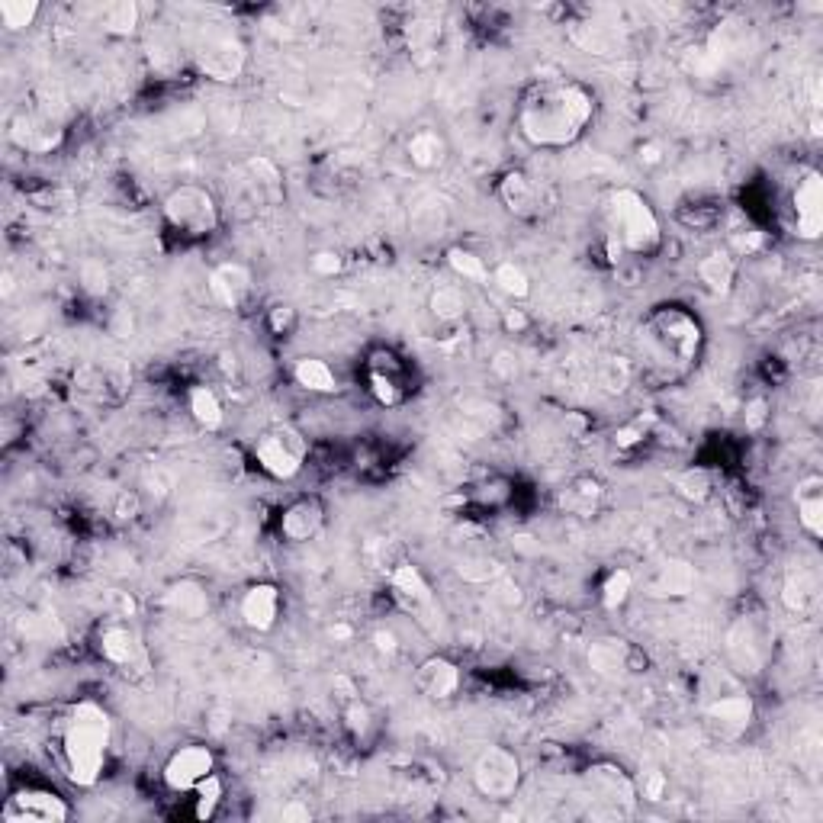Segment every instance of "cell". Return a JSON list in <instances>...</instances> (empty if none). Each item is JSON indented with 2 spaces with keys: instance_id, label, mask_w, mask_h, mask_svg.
Returning <instances> with one entry per match:
<instances>
[{
  "instance_id": "603a6c76",
  "label": "cell",
  "mask_w": 823,
  "mask_h": 823,
  "mask_svg": "<svg viewBox=\"0 0 823 823\" xmlns=\"http://www.w3.org/2000/svg\"><path fill=\"white\" fill-rule=\"evenodd\" d=\"M795 502H798L801 528L811 537H820L823 534V480L820 476H804L795 489Z\"/></svg>"
},
{
  "instance_id": "8fae6325",
  "label": "cell",
  "mask_w": 823,
  "mask_h": 823,
  "mask_svg": "<svg viewBox=\"0 0 823 823\" xmlns=\"http://www.w3.org/2000/svg\"><path fill=\"white\" fill-rule=\"evenodd\" d=\"M791 209H795L798 238L817 242L823 232V177L817 171H804L801 181L791 193Z\"/></svg>"
},
{
  "instance_id": "f5cc1de1",
  "label": "cell",
  "mask_w": 823,
  "mask_h": 823,
  "mask_svg": "<svg viewBox=\"0 0 823 823\" xmlns=\"http://www.w3.org/2000/svg\"><path fill=\"white\" fill-rule=\"evenodd\" d=\"M637 158H640V164H650V168H653V164L663 161V148L656 145V142H647V145L637 148Z\"/></svg>"
},
{
  "instance_id": "30bf717a",
  "label": "cell",
  "mask_w": 823,
  "mask_h": 823,
  "mask_svg": "<svg viewBox=\"0 0 823 823\" xmlns=\"http://www.w3.org/2000/svg\"><path fill=\"white\" fill-rule=\"evenodd\" d=\"M753 698L750 695H721L705 711V727L717 740H740L753 724Z\"/></svg>"
},
{
  "instance_id": "cb8c5ba5",
  "label": "cell",
  "mask_w": 823,
  "mask_h": 823,
  "mask_svg": "<svg viewBox=\"0 0 823 823\" xmlns=\"http://www.w3.org/2000/svg\"><path fill=\"white\" fill-rule=\"evenodd\" d=\"M370 389L383 406H396L406 396L402 389V377H399V364L393 354H377L370 361Z\"/></svg>"
},
{
  "instance_id": "5b68a950",
  "label": "cell",
  "mask_w": 823,
  "mask_h": 823,
  "mask_svg": "<svg viewBox=\"0 0 823 823\" xmlns=\"http://www.w3.org/2000/svg\"><path fill=\"white\" fill-rule=\"evenodd\" d=\"M164 216H168V222L177 232L193 238L213 235L219 229V206L213 200V193L197 184H184L171 190L168 200H164Z\"/></svg>"
},
{
  "instance_id": "4316f807",
  "label": "cell",
  "mask_w": 823,
  "mask_h": 823,
  "mask_svg": "<svg viewBox=\"0 0 823 823\" xmlns=\"http://www.w3.org/2000/svg\"><path fill=\"white\" fill-rule=\"evenodd\" d=\"M695 566L685 560H666L660 570H656L650 589L653 595H666V598H682L695 589Z\"/></svg>"
},
{
  "instance_id": "484cf974",
  "label": "cell",
  "mask_w": 823,
  "mask_h": 823,
  "mask_svg": "<svg viewBox=\"0 0 823 823\" xmlns=\"http://www.w3.org/2000/svg\"><path fill=\"white\" fill-rule=\"evenodd\" d=\"M406 155L418 171H435L447 158V142L441 132L435 129H418L412 132V139L406 142Z\"/></svg>"
},
{
  "instance_id": "db71d44e",
  "label": "cell",
  "mask_w": 823,
  "mask_h": 823,
  "mask_svg": "<svg viewBox=\"0 0 823 823\" xmlns=\"http://www.w3.org/2000/svg\"><path fill=\"white\" fill-rule=\"evenodd\" d=\"M762 422H766V402H762V399H753L750 406H746V425H750V428H759Z\"/></svg>"
},
{
  "instance_id": "7402d4cb",
  "label": "cell",
  "mask_w": 823,
  "mask_h": 823,
  "mask_svg": "<svg viewBox=\"0 0 823 823\" xmlns=\"http://www.w3.org/2000/svg\"><path fill=\"white\" fill-rule=\"evenodd\" d=\"M631 647L624 640H595L589 647V666L598 672V676L608 679H621L631 672Z\"/></svg>"
},
{
  "instance_id": "d4e9b609",
  "label": "cell",
  "mask_w": 823,
  "mask_h": 823,
  "mask_svg": "<svg viewBox=\"0 0 823 823\" xmlns=\"http://www.w3.org/2000/svg\"><path fill=\"white\" fill-rule=\"evenodd\" d=\"M164 605H168L177 618H187V621H197L209 611V595L200 582L193 579H181L174 582V586L164 592Z\"/></svg>"
},
{
  "instance_id": "7c38bea8",
  "label": "cell",
  "mask_w": 823,
  "mask_h": 823,
  "mask_svg": "<svg viewBox=\"0 0 823 823\" xmlns=\"http://www.w3.org/2000/svg\"><path fill=\"white\" fill-rule=\"evenodd\" d=\"M197 62H200V71L206 74V78L235 81L245 68V49H242V42H238L235 36H229V33L206 36V42L197 52Z\"/></svg>"
},
{
  "instance_id": "7bdbcfd3",
  "label": "cell",
  "mask_w": 823,
  "mask_h": 823,
  "mask_svg": "<svg viewBox=\"0 0 823 823\" xmlns=\"http://www.w3.org/2000/svg\"><path fill=\"white\" fill-rule=\"evenodd\" d=\"M676 489L682 492L685 499L701 502V499L711 496V476L705 470H688V473H682L679 480H676Z\"/></svg>"
},
{
  "instance_id": "d6a6232c",
  "label": "cell",
  "mask_w": 823,
  "mask_h": 823,
  "mask_svg": "<svg viewBox=\"0 0 823 823\" xmlns=\"http://www.w3.org/2000/svg\"><path fill=\"white\" fill-rule=\"evenodd\" d=\"M489 277H492V283H496V287H499L505 296H512V299H528V296H531V277H528V271H525L521 264L505 261V264H499Z\"/></svg>"
},
{
  "instance_id": "ba28073f",
  "label": "cell",
  "mask_w": 823,
  "mask_h": 823,
  "mask_svg": "<svg viewBox=\"0 0 823 823\" xmlns=\"http://www.w3.org/2000/svg\"><path fill=\"white\" fill-rule=\"evenodd\" d=\"M589 791L595 798L592 817H621L631 811L634 804V782L615 766H595L586 772Z\"/></svg>"
},
{
  "instance_id": "2e32d148",
  "label": "cell",
  "mask_w": 823,
  "mask_h": 823,
  "mask_svg": "<svg viewBox=\"0 0 823 823\" xmlns=\"http://www.w3.org/2000/svg\"><path fill=\"white\" fill-rule=\"evenodd\" d=\"M280 608H283L280 589L271 586V582H258V586H251L242 595V602H238V615H242L245 627H251V631L267 634V631H274L277 627Z\"/></svg>"
},
{
  "instance_id": "f907efd6",
  "label": "cell",
  "mask_w": 823,
  "mask_h": 823,
  "mask_svg": "<svg viewBox=\"0 0 823 823\" xmlns=\"http://www.w3.org/2000/svg\"><path fill=\"white\" fill-rule=\"evenodd\" d=\"M643 438H647V425H643V418H640V422H634V425L618 428L615 444H618V447H634V444H640Z\"/></svg>"
},
{
  "instance_id": "ab89813d",
  "label": "cell",
  "mask_w": 823,
  "mask_h": 823,
  "mask_svg": "<svg viewBox=\"0 0 823 823\" xmlns=\"http://www.w3.org/2000/svg\"><path fill=\"white\" fill-rule=\"evenodd\" d=\"M78 280H81L84 293H91V296H103L110 290V271L103 267V261H94V258L78 267Z\"/></svg>"
},
{
  "instance_id": "e0dca14e",
  "label": "cell",
  "mask_w": 823,
  "mask_h": 823,
  "mask_svg": "<svg viewBox=\"0 0 823 823\" xmlns=\"http://www.w3.org/2000/svg\"><path fill=\"white\" fill-rule=\"evenodd\" d=\"M325 528V508L316 499H299L283 508L280 515V534L293 544H306L312 537H319Z\"/></svg>"
},
{
  "instance_id": "8992f818",
  "label": "cell",
  "mask_w": 823,
  "mask_h": 823,
  "mask_svg": "<svg viewBox=\"0 0 823 823\" xmlns=\"http://www.w3.org/2000/svg\"><path fill=\"white\" fill-rule=\"evenodd\" d=\"M306 451H309L306 438L299 435L296 428L274 425L254 444V460H258V467L267 476H274V480H293V476L303 470Z\"/></svg>"
},
{
  "instance_id": "6f0895ef",
  "label": "cell",
  "mask_w": 823,
  "mask_h": 823,
  "mask_svg": "<svg viewBox=\"0 0 823 823\" xmlns=\"http://www.w3.org/2000/svg\"><path fill=\"white\" fill-rule=\"evenodd\" d=\"M492 370L502 373V377H515V373H518V364L512 361V354H499V357H496V364H492Z\"/></svg>"
},
{
  "instance_id": "680465c9",
  "label": "cell",
  "mask_w": 823,
  "mask_h": 823,
  "mask_svg": "<svg viewBox=\"0 0 823 823\" xmlns=\"http://www.w3.org/2000/svg\"><path fill=\"white\" fill-rule=\"evenodd\" d=\"M733 245H737L740 251H746V254H750V251H756V248L762 245V238H759V232H746V235H740V238H737V242H733Z\"/></svg>"
},
{
  "instance_id": "44dd1931",
  "label": "cell",
  "mask_w": 823,
  "mask_h": 823,
  "mask_svg": "<svg viewBox=\"0 0 823 823\" xmlns=\"http://www.w3.org/2000/svg\"><path fill=\"white\" fill-rule=\"evenodd\" d=\"M499 200L512 216L531 219L541 213V197H537V187L528 181L521 171H508L499 181Z\"/></svg>"
},
{
  "instance_id": "ee69618b",
  "label": "cell",
  "mask_w": 823,
  "mask_h": 823,
  "mask_svg": "<svg viewBox=\"0 0 823 823\" xmlns=\"http://www.w3.org/2000/svg\"><path fill=\"white\" fill-rule=\"evenodd\" d=\"M457 573L463 579H470V582H492V579H499L502 576V566L496 563H489V560H463L457 566Z\"/></svg>"
},
{
  "instance_id": "4dcf8cb0",
  "label": "cell",
  "mask_w": 823,
  "mask_h": 823,
  "mask_svg": "<svg viewBox=\"0 0 823 823\" xmlns=\"http://www.w3.org/2000/svg\"><path fill=\"white\" fill-rule=\"evenodd\" d=\"M190 415H193V422H197L200 428L206 431H219L222 422H226V412H222V402L219 396L213 393L209 386H193L190 389Z\"/></svg>"
},
{
  "instance_id": "3957f363",
  "label": "cell",
  "mask_w": 823,
  "mask_h": 823,
  "mask_svg": "<svg viewBox=\"0 0 823 823\" xmlns=\"http://www.w3.org/2000/svg\"><path fill=\"white\" fill-rule=\"evenodd\" d=\"M608 219H611V235L618 238L624 251L634 254H653L663 242L660 219H656L653 206L640 197L637 190H615L608 200Z\"/></svg>"
},
{
  "instance_id": "d6986e66",
  "label": "cell",
  "mask_w": 823,
  "mask_h": 823,
  "mask_svg": "<svg viewBox=\"0 0 823 823\" xmlns=\"http://www.w3.org/2000/svg\"><path fill=\"white\" fill-rule=\"evenodd\" d=\"M415 688L431 701H447L451 695H457L460 688V669L457 663L444 660V656H431L415 672Z\"/></svg>"
},
{
  "instance_id": "ac0fdd59",
  "label": "cell",
  "mask_w": 823,
  "mask_h": 823,
  "mask_svg": "<svg viewBox=\"0 0 823 823\" xmlns=\"http://www.w3.org/2000/svg\"><path fill=\"white\" fill-rule=\"evenodd\" d=\"M206 287H209V296H213L219 306L238 309L251 293V274L245 271L242 264H219V267L209 271Z\"/></svg>"
},
{
  "instance_id": "9a60e30c",
  "label": "cell",
  "mask_w": 823,
  "mask_h": 823,
  "mask_svg": "<svg viewBox=\"0 0 823 823\" xmlns=\"http://www.w3.org/2000/svg\"><path fill=\"white\" fill-rule=\"evenodd\" d=\"M100 656L107 663L119 666L123 672H145L148 669V653L139 634L126 624H110L107 631L100 634Z\"/></svg>"
},
{
  "instance_id": "bcb514c9",
  "label": "cell",
  "mask_w": 823,
  "mask_h": 823,
  "mask_svg": "<svg viewBox=\"0 0 823 823\" xmlns=\"http://www.w3.org/2000/svg\"><path fill=\"white\" fill-rule=\"evenodd\" d=\"M20 631H23L29 640H42V637H52V634H55V621L49 624V618H42V615H23Z\"/></svg>"
},
{
  "instance_id": "11a10c76",
  "label": "cell",
  "mask_w": 823,
  "mask_h": 823,
  "mask_svg": "<svg viewBox=\"0 0 823 823\" xmlns=\"http://www.w3.org/2000/svg\"><path fill=\"white\" fill-rule=\"evenodd\" d=\"M280 820H312V811L306 804H299V801H293V804H287L280 811Z\"/></svg>"
},
{
  "instance_id": "c3c4849f",
  "label": "cell",
  "mask_w": 823,
  "mask_h": 823,
  "mask_svg": "<svg viewBox=\"0 0 823 823\" xmlns=\"http://www.w3.org/2000/svg\"><path fill=\"white\" fill-rule=\"evenodd\" d=\"M666 785H669L666 775L656 772V769L643 772V778H640V791H643V798H647V801H660L666 795Z\"/></svg>"
},
{
  "instance_id": "f1b7e54d",
  "label": "cell",
  "mask_w": 823,
  "mask_h": 823,
  "mask_svg": "<svg viewBox=\"0 0 823 823\" xmlns=\"http://www.w3.org/2000/svg\"><path fill=\"white\" fill-rule=\"evenodd\" d=\"M293 380H296V386H303L306 393H335L338 389L335 370L325 361H319V357H303V361H296Z\"/></svg>"
},
{
  "instance_id": "1f68e13d",
  "label": "cell",
  "mask_w": 823,
  "mask_h": 823,
  "mask_svg": "<svg viewBox=\"0 0 823 823\" xmlns=\"http://www.w3.org/2000/svg\"><path fill=\"white\" fill-rule=\"evenodd\" d=\"M100 23L113 36H132L136 33V26H139V7L132 4V0H116V4L103 7Z\"/></svg>"
},
{
  "instance_id": "e575fe53",
  "label": "cell",
  "mask_w": 823,
  "mask_h": 823,
  "mask_svg": "<svg viewBox=\"0 0 823 823\" xmlns=\"http://www.w3.org/2000/svg\"><path fill=\"white\" fill-rule=\"evenodd\" d=\"M248 174L254 177V187H258V197L277 203L283 197V181H280V171L274 168L271 161L264 158H254L248 161Z\"/></svg>"
},
{
  "instance_id": "60d3db41",
  "label": "cell",
  "mask_w": 823,
  "mask_h": 823,
  "mask_svg": "<svg viewBox=\"0 0 823 823\" xmlns=\"http://www.w3.org/2000/svg\"><path fill=\"white\" fill-rule=\"evenodd\" d=\"M219 801H222V782H219V775L213 772L209 778H203V782L197 785V814L200 820H209L216 814V807H219Z\"/></svg>"
},
{
  "instance_id": "74e56055",
  "label": "cell",
  "mask_w": 823,
  "mask_h": 823,
  "mask_svg": "<svg viewBox=\"0 0 823 823\" xmlns=\"http://www.w3.org/2000/svg\"><path fill=\"white\" fill-rule=\"evenodd\" d=\"M631 589H634L631 570H611L608 579L602 582V605L608 611H618L627 602V598H631Z\"/></svg>"
},
{
  "instance_id": "52a82bcc",
  "label": "cell",
  "mask_w": 823,
  "mask_h": 823,
  "mask_svg": "<svg viewBox=\"0 0 823 823\" xmlns=\"http://www.w3.org/2000/svg\"><path fill=\"white\" fill-rule=\"evenodd\" d=\"M473 785L489 801L512 798L518 791V785H521L518 756L512 750H505V746H489V750L476 759V766H473Z\"/></svg>"
},
{
  "instance_id": "277c9868",
  "label": "cell",
  "mask_w": 823,
  "mask_h": 823,
  "mask_svg": "<svg viewBox=\"0 0 823 823\" xmlns=\"http://www.w3.org/2000/svg\"><path fill=\"white\" fill-rule=\"evenodd\" d=\"M647 341L666 361L688 364L701 348V325L682 309H660L647 322Z\"/></svg>"
},
{
  "instance_id": "b9f144b4",
  "label": "cell",
  "mask_w": 823,
  "mask_h": 823,
  "mask_svg": "<svg viewBox=\"0 0 823 823\" xmlns=\"http://www.w3.org/2000/svg\"><path fill=\"white\" fill-rule=\"evenodd\" d=\"M438 36H441V26L431 23V20H415L406 29V39H409V49L412 52H431V46L438 42Z\"/></svg>"
},
{
  "instance_id": "836d02e7",
  "label": "cell",
  "mask_w": 823,
  "mask_h": 823,
  "mask_svg": "<svg viewBox=\"0 0 823 823\" xmlns=\"http://www.w3.org/2000/svg\"><path fill=\"white\" fill-rule=\"evenodd\" d=\"M447 264H451V271L463 280H473V283H489V267L480 254H473L467 248H451L447 251Z\"/></svg>"
},
{
  "instance_id": "f6af8a7d",
  "label": "cell",
  "mask_w": 823,
  "mask_h": 823,
  "mask_svg": "<svg viewBox=\"0 0 823 823\" xmlns=\"http://www.w3.org/2000/svg\"><path fill=\"white\" fill-rule=\"evenodd\" d=\"M627 380H631V370H627V364L621 361V357H608V361L602 364V383L611 389V393H621V389L627 386Z\"/></svg>"
},
{
  "instance_id": "8d00e7d4",
  "label": "cell",
  "mask_w": 823,
  "mask_h": 823,
  "mask_svg": "<svg viewBox=\"0 0 823 823\" xmlns=\"http://www.w3.org/2000/svg\"><path fill=\"white\" fill-rule=\"evenodd\" d=\"M36 17H39L36 0H4V4H0V23H4L10 33L33 26Z\"/></svg>"
},
{
  "instance_id": "91938a15",
  "label": "cell",
  "mask_w": 823,
  "mask_h": 823,
  "mask_svg": "<svg viewBox=\"0 0 823 823\" xmlns=\"http://www.w3.org/2000/svg\"><path fill=\"white\" fill-rule=\"evenodd\" d=\"M373 640H377V650H383V653H393L396 650V637L389 634V631H380Z\"/></svg>"
},
{
  "instance_id": "816d5d0a",
  "label": "cell",
  "mask_w": 823,
  "mask_h": 823,
  "mask_svg": "<svg viewBox=\"0 0 823 823\" xmlns=\"http://www.w3.org/2000/svg\"><path fill=\"white\" fill-rule=\"evenodd\" d=\"M293 322H296V316H293V309H290V306H277V309L271 312V328H274V335L290 332Z\"/></svg>"
},
{
  "instance_id": "d590c367",
  "label": "cell",
  "mask_w": 823,
  "mask_h": 823,
  "mask_svg": "<svg viewBox=\"0 0 823 823\" xmlns=\"http://www.w3.org/2000/svg\"><path fill=\"white\" fill-rule=\"evenodd\" d=\"M814 598H817V582L811 576H798V573H791L785 579V589H782V602L788 611H807L814 605Z\"/></svg>"
},
{
  "instance_id": "f546056e",
  "label": "cell",
  "mask_w": 823,
  "mask_h": 823,
  "mask_svg": "<svg viewBox=\"0 0 823 823\" xmlns=\"http://www.w3.org/2000/svg\"><path fill=\"white\" fill-rule=\"evenodd\" d=\"M428 309L438 322L454 325L467 316V293H463L457 283H441V287H435V293H431Z\"/></svg>"
},
{
  "instance_id": "9f6ffc18",
  "label": "cell",
  "mask_w": 823,
  "mask_h": 823,
  "mask_svg": "<svg viewBox=\"0 0 823 823\" xmlns=\"http://www.w3.org/2000/svg\"><path fill=\"white\" fill-rule=\"evenodd\" d=\"M505 328H508V332H525V328H528V316L521 309H508L505 312Z\"/></svg>"
},
{
  "instance_id": "7a4b0ae2",
  "label": "cell",
  "mask_w": 823,
  "mask_h": 823,
  "mask_svg": "<svg viewBox=\"0 0 823 823\" xmlns=\"http://www.w3.org/2000/svg\"><path fill=\"white\" fill-rule=\"evenodd\" d=\"M110 740H113V721L97 701H81V705L71 708L65 733H62V753H65L68 778L74 785L91 788L100 782L103 766H107Z\"/></svg>"
},
{
  "instance_id": "7dc6e473",
  "label": "cell",
  "mask_w": 823,
  "mask_h": 823,
  "mask_svg": "<svg viewBox=\"0 0 823 823\" xmlns=\"http://www.w3.org/2000/svg\"><path fill=\"white\" fill-rule=\"evenodd\" d=\"M492 598H499V602H505L508 608H512V605L521 602V586L515 579L499 576V579H492Z\"/></svg>"
},
{
  "instance_id": "83f0119b",
  "label": "cell",
  "mask_w": 823,
  "mask_h": 823,
  "mask_svg": "<svg viewBox=\"0 0 823 823\" xmlns=\"http://www.w3.org/2000/svg\"><path fill=\"white\" fill-rule=\"evenodd\" d=\"M698 277L711 293H727L733 277H737V261H733L730 251H711L708 258H701Z\"/></svg>"
},
{
  "instance_id": "ffe728a7",
  "label": "cell",
  "mask_w": 823,
  "mask_h": 823,
  "mask_svg": "<svg viewBox=\"0 0 823 823\" xmlns=\"http://www.w3.org/2000/svg\"><path fill=\"white\" fill-rule=\"evenodd\" d=\"M389 586H393V595L396 602L406 608V611H422L431 605V586L428 579L422 576V570L412 563H399L393 573H389Z\"/></svg>"
},
{
  "instance_id": "f35d334b",
  "label": "cell",
  "mask_w": 823,
  "mask_h": 823,
  "mask_svg": "<svg viewBox=\"0 0 823 823\" xmlns=\"http://www.w3.org/2000/svg\"><path fill=\"white\" fill-rule=\"evenodd\" d=\"M344 727H348V733L357 740V743H367L370 740V733H373V711L364 705L361 698H351L348 701V708H344Z\"/></svg>"
},
{
  "instance_id": "681fc988",
  "label": "cell",
  "mask_w": 823,
  "mask_h": 823,
  "mask_svg": "<svg viewBox=\"0 0 823 823\" xmlns=\"http://www.w3.org/2000/svg\"><path fill=\"white\" fill-rule=\"evenodd\" d=\"M341 267H344V261H341V254H338V251H319L316 258H312V271L322 274V277H335V274H341Z\"/></svg>"
},
{
  "instance_id": "4fadbf2b",
  "label": "cell",
  "mask_w": 823,
  "mask_h": 823,
  "mask_svg": "<svg viewBox=\"0 0 823 823\" xmlns=\"http://www.w3.org/2000/svg\"><path fill=\"white\" fill-rule=\"evenodd\" d=\"M7 820H26V823H62L71 817V807L65 804V798H58L55 791H42V788H23L10 798Z\"/></svg>"
},
{
  "instance_id": "5bb4252c",
  "label": "cell",
  "mask_w": 823,
  "mask_h": 823,
  "mask_svg": "<svg viewBox=\"0 0 823 823\" xmlns=\"http://www.w3.org/2000/svg\"><path fill=\"white\" fill-rule=\"evenodd\" d=\"M730 660L740 672H759L769 660V631L756 618H740L730 631Z\"/></svg>"
},
{
  "instance_id": "9c48e42d",
  "label": "cell",
  "mask_w": 823,
  "mask_h": 823,
  "mask_svg": "<svg viewBox=\"0 0 823 823\" xmlns=\"http://www.w3.org/2000/svg\"><path fill=\"white\" fill-rule=\"evenodd\" d=\"M216 772V756L209 746H200V743H190V746H181L168 762H164V785L177 795H184V791H197V785L203 778H209Z\"/></svg>"
},
{
  "instance_id": "6da1fadb",
  "label": "cell",
  "mask_w": 823,
  "mask_h": 823,
  "mask_svg": "<svg viewBox=\"0 0 823 823\" xmlns=\"http://www.w3.org/2000/svg\"><path fill=\"white\" fill-rule=\"evenodd\" d=\"M595 116V97L576 81H541L521 97L518 129L534 148H566L582 139Z\"/></svg>"
}]
</instances>
